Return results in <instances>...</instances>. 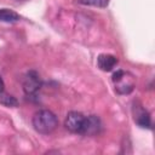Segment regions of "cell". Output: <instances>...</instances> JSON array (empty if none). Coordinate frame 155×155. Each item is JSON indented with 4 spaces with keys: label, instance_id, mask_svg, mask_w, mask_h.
<instances>
[{
    "label": "cell",
    "instance_id": "6da1fadb",
    "mask_svg": "<svg viewBox=\"0 0 155 155\" xmlns=\"http://www.w3.org/2000/svg\"><path fill=\"white\" fill-rule=\"evenodd\" d=\"M33 126L36 132L41 134H48V133H52L57 128L58 120H57V116L51 110L42 109L34 114Z\"/></svg>",
    "mask_w": 155,
    "mask_h": 155
},
{
    "label": "cell",
    "instance_id": "7a4b0ae2",
    "mask_svg": "<svg viewBox=\"0 0 155 155\" xmlns=\"http://www.w3.org/2000/svg\"><path fill=\"white\" fill-rule=\"evenodd\" d=\"M41 87V79L35 70H30L23 79V90L28 96L35 94Z\"/></svg>",
    "mask_w": 155,
    "mask_h": 155
},
{
    "label": "cell",
    "instance_id": "3957f363",
    "mask_svg": "<svg viewBox=\"0 0 155 155\" xmlns=\"http://www.w3.org/2000/svg\"><path fill=\"white\" fill-rule=\"evenodd\" d=\"M84 121H85V116L79 113V111H70L68 113L64 125L67 127V130H69L73 133H81L82 126H84Z\"/></svg>",
    "mask_w": 155,
    "mask_h": 155
},
{
    "label": "cell",
    "instance_id": "277c9868",
    "mask_svg": "<svg viewBox=\"0 0 155 155\" xmlns=\"http://www.w3.org/2000/svg\"><path fill=\"white\" fill-rule=\"evenodd\" d=\"M99 130H101V120L96 115H90V116H85L84 126L80 134L94 136L99 132Z\"/></svg>",
    "mask_w": 155,
    "mask_h": 155
},
{
    "label": "cell",
    "instance_id": "5b68a950",
    "mask_svg": "<svg viewBox=\"0 0 155 155\" xmlns=\"http://www.w3.org/2000/svg\"><path fill=\"white\" fill-rule=\"evenodd\" d=\"M97 63H98V67L102 70L110 71L117 64V59L113 54H99V57L97 59Z\"/></svg>",
    "mask_w": 155,
    "mask_h": 155
},
{
    "label": "cell",
    "instance_id": "8992f818",
    "mask_svg": "<svg viewBox=\"0 0 155 155\" xmlns=\"http://www.w3.org/2000/svg\"><path fill=\"white\" fill-rule=\"evenodd\" d=\"M21 19L19 15L16 13L12 10L8 8H0V22H6V23H15Z\"/></svg>",
    "mask_w": 155,
    "mask_h": 155
},
{
    "label": "cell",
    "instance_id": "52a82bcc",
    "mask_svg": "<svg viewBox=\"0 0 155 155\" xmlns=\"http://www.w3.org/2000/svg\"><path fill=\"white\" fill-rule=\"evenodd\" d=\"M0 103L5 107H17L18 105V101L13 96L5 93L4 91L0 92Z\"/></svg>",
    "mask_w": 155,
    "mask_h": 155
},
{
    "label": "cell",
    "instance_id": "ba28073f",
    "mask_svg": "<svg viewBox=\"0 0 155 155\" xmlns=\"http://www.w3.org/2000/svg\"><path fill=\"white\" fill-rule=\"evenodd\" d=\"M137 124L140 126V127H148L150 128L151 127V122H150V116L147 111H140L137 116Z\"/></svg>",
    "mask_w": 155,
    "mask_h": 155
},
{
    "label": "cell",
    "instance_id": "9c48e42d",
    "mask_svg": "<svg viewBox=\"0 0 155 155\" xmlns=\"http://www.w3.org/2000/svg\"><path fill=\"white\" fill-rule=\"evenodd\" d=\"M82 5H90V6H97V7H105L108 5V0H79Z\"/></svg>",
    "mask_w": 155,
    "mask_h": 155
},
{
    "label": "cell",
    "instance_id": "30bf717a",
    "mask_svg": "<svg viewBox=\"0 0 155 155\" xmlns=\"http://www.w3.org/2000/svg\"><path fill=\"white\" fill-rule=\"evenodd\" d=\"M2 91H4V81H2V79L0 76V92H2Z\"/></svg>",
    "mask_w": 155,
    "mask_h": 155
},
{
    "label": "cell",
    "instance_id": "8fae6325",
    "mask_svg": "<svg viewBox=\"0 0 155 155\" xmlns=\"http://www.w3.org/2000/svg\"><path fill=\"white\" fill-rule=\"evenodd\" d=\"M17 1H23V0H17Z\"/></svg>",
    "mask_w": 155,
    "mask_h": 155
}]
</instances>
